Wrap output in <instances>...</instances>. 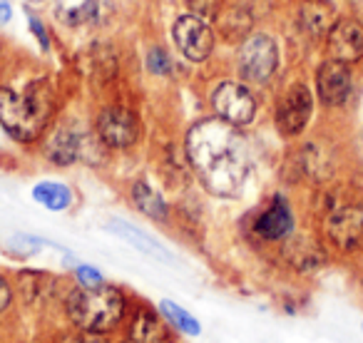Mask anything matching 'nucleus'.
<instances>
[{"mask_svg": "<svg viewBox=\"0 0 363 343\" xmlns=\"http://www.w3.org/2000/svg\"><path fill=\"white\" fill-rule=\"evenodd\" d=\"M189 167L212 197H239L249 179V147L239 127L207 117L189 127L184 140Z\"/></svg>", "mask_w": 363, "mask_h": 343, "instance_id": "f257e3e1", "label": "nucleus"}, {"mask_svg": "<svg viewBox=\"0 0 363 343\" xmlns=\"http://www.w3.org/2000/svg\"><path fill=\"white\" fill-rule=\"evenodd\" d=\"M65 316L70 326L92 333H107L120 328L130 316V301L115 283L75 286L65 296Z\"/></svg>", "mask_w": 363, "mask_h": 343, "instance_id": "f03ea898", "label": "nucleus"}, {"mask_svg": "<svg viewBox=\"0 0 363 343\" xmlns=\"http://www.w3.org/2000/svg\"><path fill=\"white\" fill-rule=\"evenodd\" d=\"M50 110V92L38 90V85L26 92L0 87V127L16 142H35L45 132Z\"/></svg>", "mask_w": 363, "mask_h": 343, "instance_id": "7ed1b4c3", "label": "nucleus"}, {"mask_svg": "<svg viewBox=\"0 0 363 343\" xmlns=\"http://www.w3.org/2000/svg\"><path fill=\"white\" fill-rule=\"evenodd\" d=\"M279 65V47L274 38L257 33L249 35L239 47V72L247 82H267L277 72Z\"/></svg>", "mask_w": 363, "mask_h": 343, "instance_id": "20e7f679", "label": "nucleus"}, {"mask_svg": "<svg viewBox=\"0 0 363 343\" xmlns=\"http://www.w3.org/2000/svg\"><path fill=\"white\" fill-rule=\"evenodd\" d=\"M209 102H212L214 117H219V120L229 122L234 127H247L254 120V115H257L254 95L242 82H234V80L219 82L212 90Z\"/></svg>", "mask_w": 363, "mask_h": 343, "instance_id": "39448f33", "label": "nucleus"}, {"mask_svg": "<svg viewBox=\"0 0 363 343\" xmlns=\"http://www.w3.org/2000/svg\"><path fill=\"white\" fill-rule=\"evenodd\" d=\"M140 117L127 107H107L97 117V137L110 150H130L140 142Z\"/></svg>", "mask_w": 363, "mask_h": 343, "instance_id": "423d86ee", "label": "nucleus"}, {"mask_svg": "<svg viewBox=\"0 0 363 343\" xmlns=\"http://www.w3.org/2000/svg\"><path fill=\"white\" fill-rule=\"evenodd\" d=\"M172 38H174L177 47L187 60L202 62L212 55L214 50V33L207 26V21L199 16H179L172 26Z\"/></svg>", "mask_w": 363, "mask_h": 343, "instance_id": "0eeeda50", "label": "nucleus"}, {"mask_svg": "<svg viewBox=\"0 0 363 343\" xmlns=\"http://www.w3.org/2000/svg\"><path fill=\"white\" fill-rule=\"evenodd\" d=\"M311 92L306 85H294L286 95L281 97L277 107V127L281 135L296 137L303 132L308 117H311Z\"/></svg>", "mask_w": 363, "mask_h": 343, "instance_id": "6e6552de", "label": "nucleus"}, {"mask_svg": "<svg viewBox=\"0 0 363 343\" xmlns=\"http://www.w3.org/2000/svg\"><path fill=\"white\" fill-rule=\"evenodd\" d=\"M107 232L115 234L117 239L130 244L132 249H137V252L145 254V257L157 259V262H162V264H174V254H172L164 244L157 242L152 234L142 232L135 224L125 222V219H110V222H107Z\"/></svg>", "mask_w": 363, "mask_h": 343, "instance_id": "1a4fd4ad", "label": "nucleus"}, {"mask_svg": "<svg viewBox=\"0 0 363 343\" xmlns=\"http://www.w3.org/2000/svg\"><path fill=\"white\" fill-rule=\"evenodd\" d=\"M316 85H318V97H321L323 105L338 107L351 95V70L341 60L323 62L321 70H318Z\"/></svg>", "mask_w": 363, "mask_h": 343, "instance_id": "9d476101", "label": "nucleus"}, {"mask_svg": "<svg viewBox=\"0 0 363 343\" xmlns=\"http://www.w3.org/2000/svg\"><path fill=\"white\" fill-rule=\"evenodd\" d=\"M323 227L338 249H356L363 242V219L356 207H336Z\"/></svg>", "mask_w": 363, "mask_h": 343, "instance_id": "9b49d317", "label": "nucleus"}, {"mask_svg": "<svg viewBox=\"0 0 363 343\" xmlns=\"http://www.w3.org/2000/svg\"><path fill=\"white\" fill-rule=\"evenodd\" d=\"M125 336L137 343H174L162 313L150 306H137L130 313Z\"/></svg>", "mask_w": 363, "mask_h": 343, "instance_id": "f8f14e48", "label": "nucleus"}, {"mask_svg": "<svg viewBox=\"0 0 363 343\" xmlns=\"http://www.w3.org/2000/svg\"><path fill=\"white\" fill-rule=\"evenodd\" d=\"M328 50L333 60L356 62L363 57V26L356 21H338L328 30Z\"/></svg>", "mask_w": 363, "mask_h": 343, "instance_id": "ddd939ff", "label": "nucleus"}, {"mask_svg": "<svg viewBox=\"0 0 363 343\" xmlns=\"http://www.w3.org/2000/svg\"><path fill=\"white\" fill-rule=\"evenodd\" d=\"M254 232L267 242H279L286 239L294 232V212L284 197H274L269 207L254 222Z\"/></svg>", "mask_w": 363, "mask_h": 343, "instance_id": "4468645a", "label": "nucleus"}, {"mask_svg": "<svg viewBox=\"0 0 363 343\" xmlns=\"http://www.w3.org/2000/svg\"><path fill=\"white\" fill-rule=\"evenodd\" d=\"M82 145H85V142H82V137L77 135L72 127L60 125L45 137V142H43V154L55 167H70L82 157Z\"/></svg>", "mask_w": 363, "mask_h": 343, "instance_id": "2eb2a0df", "label": "nucleus"}, {"mask_svg": "<svg viewBox=\"0 0 363 343\" xmlns=\"http://www.w3.org/2000/svg\"><path fill=\"white\" fill-rule=\"evenodd\" d=\"M130 199L145 217L155 219V222H167L169 219V204L167 199L152 187L147 179H137L130 187Z\"/></svg>", "mask_w": 363, "mask_h": 343, "instance_id": "dca6fc26", "label": "nucleus"}, {"mask_svg": "<svg viewBox=\"0 0 363 343\" xmlns=\"http://www.w3.org/2000/svg\"><path fill=\"white\" fill-rule=\"evenodd\" d=\"M298 21H301L303 30L311 35H323L333 28V8L326 0H303L298 8Z\"/></svg>", "mask_w": 363, "mask_h": 343, "instance_id": "f3484780", "label": "nucleus"}, {"mask_svg": "<svg viewBox=\"0 0 363 343\" xmlns=\"http://www.w3.org/2000/svg\"><path fill=\"white\" fill-rule=\"evenodd\" d=\"M157 311L162 313V318L167 321V326L174 328L177 333H184V336H199L202 333V323H199L197 316L187 311L184 306H179L172 298H162L157 303Z\"/></svg>", "mask_w": 363, "mask_h": 343, "instance_id": "a211bd4d", "label": "nucleus"}, {"mask_svg": "<svg viewBox=\"0 0 363 343\" xmlns=\"http://www.w3.org/2000/svg\"><path fill=\"white\" fill-rule=\"evenodd\" d=\"M100 11V0H55V18L67 28L90 23Z\"/></svg>", "mask_w": 363, "mask_h": 343, "instance_id": "6ab92c4d", "label": "nucleus"}, {"mask_svg": "<svg viewBox=\"0 0 363 343\" xmlns=\"http://www.w3.org/2000/svg\"><path fill=\"white\" fill-rule=\"evenodd\" d=\"M33 199H35L40 207L50 209V212H65L72 204V189L62 182H38L33 187Z\"/></svg>", "mask_w": 363, "mask_h": 343, "instance_id": "aec40b11", "label": "nucleus"}, {"mask_svg": "<svg viewBox=\"0 0 363 343\" xmlns=\"http://www.w3.org/2000/svg\"><path fill=\"white\" fill-rule=\"evenodd\" d=\"M219 21V35L227 43H237L247 35V30L252 28V16L242 8H229V11H219L217 13ZM247 40V38H244Z\"/></svg>", "mask_w": 363, "mask_h": 343, "instance_id": "412c9836", "label": "nucleus"}, {"mask_svg": "<svg viewBox=\"0 0 363 343\" xmlns=\"http://www.w3.org/2000/svg\"><path fill=\"white\" fill-rule=\"evenodd\" d=\"M289 257L298 269H316L323 262L318 247H313L308 239H296L294 244H289Z\"/></svg>", "mask_w": 363, "mask_h": 343, "instance_id": "4be33fe9", "label": "nucleus"}, {"mask_svg": "<svg viewBox=\"0 0 363 343\" xmlns=\"http://www.w3.org/2000/svg\"><path fill=\"white\" fill-rule=\"evenodd\" d=\"M43 247H52V244L40 237H30V234H16L11 239V249L18 257H35L43 252Z\"/></svg>", "mask_w": 363, "mask_h": 343, "instance_id": "5701e85b", "label": "nucleus"}, {"mask_svg": "<svg viewBox=\"0 0 363 343\" xmlns=\"http://www.w3.org/2000/svg\"><path fill=\"white\" fill-rule=\"evenodd\" d=\"M57 343H112V341L107 338V333H92L72 326L70 331H65L57 338Z\"/></svg>", "mask_w": 363, "mask_h": 343, "instance_id": "b1692460", "label": "nucleus"}, {"mask_svg": "<svg viewBox=\"0 0 363 343\" xmlns=\"http://www.w3.org/2000/svg\"><path fill=\"white\" fill-rule=\"evenodd\" d=\"M147 67H150L152 75L164 77V75H169V72H172V60H169V55L162 50V47H152V50L147 52Z\"/></svg>", "mask_w": 363, "mask_h": 343, "instance_id": "393cba45", "label": "nucleus"}, {"mask_svg": "<svg viewBox=\"0 0 363 343\" xmlns=\"http://www.w3.org/2000/svg\"><path fill=\"white\" fill-rule=\"evenodd\" d=\"M72 271H75L77 286H97V283L105 281V279H102V274H100V269H97V266H90V264L77 262V266L72 269Z\"/></svg>", "mask_w": 363, "mask_h": 343, "instance_id": "a878e982", "label": "nucleus"}, {"mask_svg": "<svg viewBox=\"0 0 363 343\" xmlns=\"http://www.w3.org/2000/svg\"><path fill=\"white\" fill-rule=\"evenodd\" d=\"M192 11V16H199L204 21H212L219 13V0H182Z\"/></svg>", "mask_w": 363, "mask_h": 343, "instance_id": "bb28decb", "label": "nucleus"}, {"mask_svg": "<svg viewBox=\"0 0 363 343\" xmlns=\"http://www.w3.org/2000/svg\"><path fill=\"white\" fill-rule=\"evenodd\" d=\"M28 28H30L33 38L40 43L43 50H45V52L50 50V35H48V30H45V26H43L40 18H35L33 13H28Z\"/></svg>", "mask_w": 363, "mask_h": 343, "instance_id": "cd10ccee", "label": "nucleus"}, {"mask_svg": "<svg viewBox=\"0 0 363 343\" xmlns=\"http://www.w3.org/2000/svg\"><path fill=\"white\" fill-rule=\"evenodd\" d=\"M13 298H16V291H13V283L8 281L6 274H0V316L11 311Z\"/></svg>", "mask_w": 363, "mask_h": 343, "instance_id": "c85d7f7f", "label": "nucleus"}, {"mask_svg": "<svg viewBox=\"0 0 363 343\" xmlns=\"http://www.w3.org/2000/svg\"><path fill=\"white\" fill-rule=\"evenodd\" d=\"M13 18V8L8 0H0V26H6V23H11Z\"/></svg>", "mask_w": 363, "mask_h": 343, "instance_id": "c756f323", "label": "nucleus"}, {"mask_svg": "<svg viewBox=\"0 0 363 343\" xmlns=\"http://www.w3.org/2000/svg\"><path fill=\"white\" fill-rule=\"evenodd\" d=\"M117 343H137V341H132V338H127V336H125L122 341H117Z\"/></svg>", "mask_w": 363, "mask_h": 343, "instance_id": "7c9ffc66", "label": "nucleus"}, {"mask_svg": "<svg viewBox=\"0 0 363 343\" xmlns=\"http://www.w3.org/2000/svg\"><path fill=\"white\" fill-rule=\"evenodd\" d=\"M356 3H358V8H361V11H363V0H356Z\"/></svg>", "mask_w": 363, "mask_h": 343, "instance_id": "2f4dec72", "label": "nucleus"}, {"mask_svg": "<svg viewBox=\"0 0 363 343\" xmlns=\"http://www.w3.org/2000/svg\"><path fill=\"white\" fill-rule=\"evenodd\" d=\"M358 212H361V219H363V204H361V207H358Z\"/></svg>", "mask_w": 363, "mask_h": 343, "instance_id": "473e14b6", "label": "nucleus"}, {"mask_svg": "<svg viewBox=\"0 0 363 343\" xmlns=\"http://www.w3.org/2000/svg\"><path fill=\"white\" fill-rule=\"evenodd\" d=\"M28 3H43V0H28Z\"/></svg>", "mask_w": 363, "mask_h": 343, "instance_id": "72a5a7b5", "label": "nucleus"}]
</instances>
